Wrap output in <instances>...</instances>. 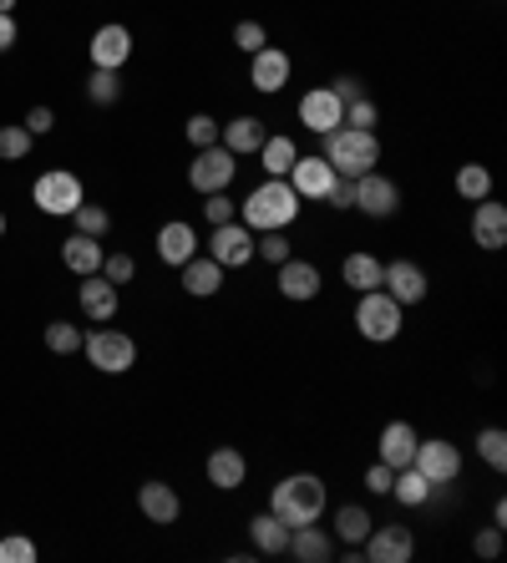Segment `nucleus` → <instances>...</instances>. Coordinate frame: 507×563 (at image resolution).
Instances as JSON below:
<instances>
[{
    "label": "nucleus",
    "mask_w": 507,
    "mask_h": 563,
    "mask_svg": "<svg viewBox=\"0 0 507 563\" xmlns=\"http://www.w3.org/2000/svg\"><path fill=\"white\" fill-rule=\"evenodd\" d=\"M299 203L305 198L289 188V178H264L254 194L239 203V223H249L254 234H269V229H289L299 219Z\"/></svg>",
    "instance_id": "obj_1"
},
{
    "label": "nucleus",
    "mask_w": 507,
    "mask_h": 563,
    "mask_svg": "<svg viewBox=\"0 0 507 563\" xmlns=\"http://www.w3.org/2000/svg\"><path fill=\"white\" fill-rule=\"evenodd\" d=\"M326 503H330V493H326V483H320L315 472H289L285 483H274V493H269V512L274 518H285L289 528L320 523Z\"/></svg>",
    "instance_id": "obj_2"
},
{
    "label": "nucleus",
    "mask_w": 507,
    "mask_h": 563,
    "mask_svg": "<svg viewBox=\"0 0 507 563\" xmlns=\"http://www.w3.org/2000/svg\"><path fill=\"white\" fill-rule=\"evenodd\" d=\"M320 157H326L340 178H361V173H371L381 163V137L361 128H335V132H326Z\"/></svg>",
    "instance_id": "obj_3"
},
{
    "label": "nucleus",
    "mask_w": 507,
    "mask_h": 563,
    "mask_svg": "<svg viewBox=\"0 0 507 563\" xmlns=\"http://www.w3.org/2000/svg\"><path fill=\"white\" fill-rule=\"evenodd\" d=\"M406 325V305H396L386 289H365L361 305H355V330H361L371 345H386L396 341Z\"/></svg>",
    "instance_id": "obj_4"
},
{
    "label": "nucleus",
    "mask_w": 507,
    "mask_h": 563,
    "mask_svg": "<svg viewBox=\"0 0 507 563\" xmlns=\"http://www.w3.org/2000/svg\"><path fill=\"white\" fill-rule=\"evenodd\" d=\"M31 198H36L41 213H52V219H71V213L87 203V188H81V178L71 168H46L36 178V188H31Z\"/></svg>",
    "instance_id": "obj_5"
},
{
    "label": "nucleus",
    "mask_w": 507,
    "mask_h": 563,
    "mask_svg": "<svg viewBox=\"0 0 507 563\" xmlns=\"http://www.w3.org/2000/svg\"><path fill=\"white\" fill-rule=\"evenodd\" d=\"M81 351H87V361L102 371V376H128V371L137 366V341L122 335V330H112V325L81 335Z\"/></svg>",
    "instance_id": "obj_6"
},
{
    "label": "nucleus",
    "mask_w": 507,
    "mask_h": 563,
    "mask_svg": "<svg viewBox=\"0 0 507 563\" xmlns=\"http://www.w3.org/2000/svg\"><path fill=\"white\" fill-rule=\"evenodd\" d=\"M234 173H239V157L223 143H213V147H198V157L188 163V184H194V194H223L234 184Z\"/></svg>",
    "instance_id": "obj_7"
},
{
    "label": "nucleus",
    "mask_w": 507,
    "mask_h": 563,
    "mask_svg": "<svg viewBox=\"0 0 507 563\" xmlns=\"http://www.w3.org/2000/svg\"><path fill=\"white\" fill-rule=\"evenodd\" d=\"M351 209L365 213V219H396L401 213V188L390 184L386 173H361L355 178V198H351Z\"/></svg>",
    "instance_id": "obj_8"
},
{
    "label": "nucleus",
    "mask_w": 507,
    "mask_h": 563,
    "mask_svg": "<svg viewBox=\"0 0 507 563\" xmlns=\"http://www.w3.org/2000/svg\"><path fill=\"white\" fill-rule=\"evenodd\" d=\"M411 467H417L431 487H447V483H456V477H462V446L447 442V437L417 442V457H411Z\"/></svg>",
    "instance_id": "obj_9"
},
{
    "label": "nucleus",
    "mask_w": 507,
    "mask_h": 563,
    "mask_svg": "<svg viewBox=\"0 0 507 563\" xmlns=\"http://www.w3.org/2000/svg\"><path fill=\"white\" fill-rule=\"evenodd\" d=\"M209 260L223 264V269H244L249 260H254V229L249 223H213L209 234Z\"/></svg>",
    "instance_id": "obj_10"
},
{
    "label": "nucleus",
    "mask_w": 507,
    "mask_h": 563,
    "mask_svg": "<svg viewBox=\"0 0 507 563\" xmlns=\"http://www.w3.org/2000/svg\"><path fill=\"white\" fill-rule=\"evenodd\" d=\"M289 77H295V56H289L285 46H260V52L249 56V81H254V92H264V97L285 92Z\"/></svg>",
    "instance_id": "obj_11"
},
{
    "label": "nucleus",
    "mask_w": 507,
    "mask_h": 563,
    "mask_svg": "<svg viewBox=\"0 0 507 563\" xmlns=\"http://www.w3.org/2000/svg\"><path fill=\"white\" fill-rule=\"evenodd\" d=\"M411 553H417V533L401 523L371 528L361 543V559H371V563H411Z\"/></svg>",
    "instance_id": "obj_12"
},
{
    "label": "nucleus",
    "mask_w": 507,
    "mask_h": 563,
    "mask_svg": "<svg viewBox=\"0 0 507 563\" xmlns=\"http://www.w3.org/2000/svg\"><path fill=\"white\" fill-rule=\"evenodd\" d=\"M381 289H386L396 305H421L427 300V269L417 260H390L381 269Z\"/></svg>",
    "instance_id": "obj_13"
},
{
    "label": "nucleus",
    "mask_w": 507,
    "mask_h": 563,
    "mask_svg": "<svg viewBox=\"0 0 507 563\" xmlns=\"http://www.w3.org/2000/svg\"><path fill=\"white\" fill-rule=\"evenodd\" d=\"M340 122H345V102H340L330 87H315V92L299 97V128H310V132H335Z\"/></svg>",
    "instance_id": "obj_14"
},
{
    "label": "nucleus",
    "mask_w": 507,
    "mask_h": 563,
    "mask_svg": "<svg viewBox=\"0 0 507 563\" xmlns=\"http://www.w3.org/2000/svg\"><path fill=\"white\" fill-rule=\"evenodd\" d=\"M335 178H340V173L330 168L326 157H315V153L310 157L299 153L295 168H289V188H295L299 198H315V203H326V194H330V184H335Z\"/></svg>",
    "instance_id": "obj_15"
},
{
    "label": "nucleus",
    "mask_w": 507,
    "mask_h": 563,
    "mask_svg": "<svg viewBox=\"0 0 507 563\" xmlns=\"http://www.w3.org/2000/svg\"><path fill=\"white\" fill-rule=\"evenodd\" d=\"M274 285H279V295H285V300L305 305V300H315V295H320V269H315L310 260H295V254H289L285 264H274Z\"/></svg>",
    "instance_id": "obj_16"
},
{
    "label": "nucleus",
    "mask_w": 507,
    "mask_h": 563,
    "mask_svg": "<svg viewBox=\"0 0 507 563\" xmlns=\"http://www.w3.org/2000/svg\"><path fill=\"white\" fill-rule=\"evenodd\" d=\"M472 244L487 254H497L507 244V209L503 203H493V198L472 203Z\"/></svg>",
    "instance_id": "obj_17"
},
{
    "label": "nucleus",
    "mask_w": 507,
    "mask_h": 563,
    "mask_svg": "<svg viewBox=\"0 0 507 563\" xmlns=\"http://www.w3.org/2000/svg\"><path fill=\"white\" fill-rule=\"evenodd\" d=\"M417 427L411 421H390V427H381V442H376V462H386L390 472L396 467H411V457H417Z\"/></svg>",
    "instance_id": "obj_18"
},
{
    "label": "nucleus",
    "mask_w": 507,
    "mask_h": 563,
    "mask_svg": "<svg viewBox=\"0 0 507 563\" xmlns=\"http://www.w3.org/2000/svg\"><path fill=\"white\" fill-rule=\"evenodd\" d=\"M132 56V31L128 26H97V36H91V66H102V71H122Z\"/></svg>",
    "instance_id": "obj_19"
},
{
    "label": "nucleus",
    "mask_w": 507,
    "mask_h": 563,
    "mask_svg": "<svg viewBox=\"0 0 507 563\" xmlns=\"http://www.w3.org/2000/svg\"><path fill=\"white\" fill-rule=\"evenodd\" d=\"M203 472H209V483L219 487V493H239V487L249 483V457L239 446H213Z\"/></svg>",
    "instance_id": "obj_20"
},
{
    "label": "nucleus",
    "mask_w": 507,
    "mask_h": 563,
    "mask_svg": "<svg viewBox=\"0 0 507 563\" xmlns=\"http://www.w3.org/2000/svg\"><path fill=\"white\" fill-rule=\"evenodd\" d=\"M198 244H203V239L194 234V223H183V219H168L163 223V229H157V260L163 264H173V269H178V264H188L198 254Z\"/></svg>",
    "instance_id": "obj_21"
},
{
    "label": "nucleus",
    "mask_w": 507,
    "mask_h": 563,
    "mask_svg": "<svg viewBox=\"0 0 507 563\" xmlns=\"http://www.w3.org/2000/svg\"><path fill=\"white\" fill-rule=\"evenodd\" d=\"M81 314L87 320H97V325H112V314H118V305H122V295H118V285L112 279H102V275H87L81 279Z\"/></svg>",
    "instance_id": "obj_22"
},
{
    "label": "nucleus",
    "mask_w": 507,
    "mask_h": 563,
    "mask_svg": "<svg viewBox=\"0 0 507 563\" xmlns=\"http://www.w3.org/2000/svg\"><path fill=\"white\" fill-rule=\"evenodd\" d=\"M178 285L194 295V300H213L223 289V264H213L209 254H194L188 264H178Z\"/></svg>",
    "instance_id": "obj_23"
},
{
    "label": "nucleus",
    "mask_w": 507,
    "mask_h": 563,
    "mask_svg": "<svg viewBox=\"0 0 507 563\" xmlns=\"http://www.w3.org/2000/svg\"><path fill=\"white\" fill-rule=\"evenodd\" d=\"M289 553L299 563H330L335 559V538L320 523H299V528H289Z\"/></svg>",
    "instance_id": "obj_24"
},
{
    "label": "nucleus",
    "mask_w": 507,
    "mask_h": 563,
    "mask_svg": "<svg viewBox=\"0 0 507 563\" xmlns=\"http://www.w3.org/2000/svg\"><path fill=\"white\" fill-rule=\"evenodd\" d=\"M264 137H269V128H264L260 118H249V112H244V118H234V122H223V128H219V143L229 147L234 157H254V153H260Z\"/></svg>",
    "instance_id": "obj_25"
},
{
    "label": "nucleus",
    "mask_w": 507,
    "mask_h": 563,
    "mask_svg": "<svg viewBox=\"0 0 507 563\" xmlns=\"http://www.w3.org/2000/svg\"><path fill=\"white\" fill-rule=\"evenodd\" d=\"M137 508H143V518L147 523H178V512H183V503H178V493H173L168 483H143L137 487Z\"/></svg>",
    "instance_id": "obj_26"
},
{
    "label": "nucleus",
    "mask_w": 507,
    "mask_h": 563,
    "mask_svg": "<svg viewBox=\"0 0 507 563\" xmlns=\"http://www.w3.org/2000/svg\"><path fill=\"white\" fill-rule=\"evenodd\" d=\"M249 543H254V553H264V559H285L289 553V523L285 518H274V512H260V518L249 523Z\"/></svg>",
    "instance_id": "obj_27"
},
{
    "label": "nucleus",
    "mask_w": 507,
    "mask_h": 563,
    "mask_svg": "<svg viewBox=\"0 0 507 563\" xmlns=\"http://www.w3.org/2000/svg\"><path fill=\"white\" fill-rule=\"evenodd\" d=\"M102 254H107L102 239H91V234H71V239L62 244V264L71 269V275H81V279L102 269Z\"/></svg>",
    "instance_id": "obj_28"
},
{
    "label": "nucleus",
    "mask_w": 507,
    "mask_h": 563,
    "mask_svg": "<svg viewBox=\"0 0 507 563\" xmlns=\"http://www.w3.org/2000/svg\"><path fill=\"white\" fill-rule=\"evenodd\" d=\"M260 168H264V178H289V168H295V157H299V147H295V137H285V132H269L260 143Z\"/></svg>",
    "instance_id": "obj_29"
},
{
    "label": "nucleus",
    "mask_w": 507,
    "mask_h": 563,
    "mask_svg": "<svg viewBox=\"0 0 507 563\" xmlns=\"http://www.w3.org/2000/svg\"><path fill=\"white\" fill-rule=\"evenodd\" d=\"M431 493H437V487H431L417 467H396V477H390V498L401 503V508H427Z\"/></svg>",
    "instance_id": "obj_30"
},
{
    "label": "nucleus",
    "mask_w": 507,
    "mask_h": 563,
    "mask_svg": "<svg viewBox=\"0 0 507 563\" xmlns=\"http://www.w3.org/2000/svg\"><path fill=\"white\" fill-rule=\"evenodd\" d=\"M381 269H386V264H381L376 254H345V264H340V279H345L355 295H365V289H381Z\"/></svg>",
    "instance_id": "obj_31"
},
{
    "label": "nucleus",
    "mask_w": 507,
    "mask_h": 563,
    "mask_svg": "<svg viewBox=\"0 0 507 563\" xmlns=\"http://www.w3.org/2000/svg\"><path fill=\"white\" fill-rule=\"evenodd\" d=\"M376 528V518H371V508H355V503H345V508L335 512V538L345 543V549H361L365 533Z\"/></svg>",
    "instance_id": "obj_32"
},
{
    "label": "nucleus",
    "mask_w": 507,
    "mask_h": 563,
    "mask_svg": "<svg viewBox=\"0 0 507 563\" xmlns=\"http://www.w3.org/2000/svg\"><path fill=\"white\" fill-rule=\"evenodd\" d=\"M456 194L467 198V203L493 198V173L482 168V163H462V168H456Z\"/></svg>",
    "instance_id": "obj_33"
},
{
    "label": "nucleus",
    "mask_w": 507,
    "mask_h": 563,
    "mask_svg": "<svg viewBox=\"0 0 507 563\" xmlns=\"http://www.w3.org/2000/svg\"><path fill=\"white\" fill-rule=\"evenodd\" d=\"M477 457L493 472H507V432L503 427H482L477 432Z\"/></svg>",
    "instance_id": "obj_34"
},
{
    "label": "nucleus",
    "mask_w": 507,
    "mask_h": 563,
    "mask_svg": "<svg viewBox=\"0 0 507 563\" xmlns=\"http://www.w3.org/2000/svg\"><path fill=\"white\" fill-rule=\"evenodd\" d=\"M289 234L285 229H269V234H254V260H264V264H285L289 260Z\"/></svg>",
    "instance_id": "obj_35"
},
{
    "label": "nucleus",
    "mask_w": 507,
    "mask_h": 563,
    "mask_svg": "<svg viewBox=\"0 0 507 563\" xmlns=\"http://www.w3.org/2000/svg\"><path fill=\"white\" fill-rule=\"evenodd\" d=\"M46 351L77 355V351H81V330L71 325V320H52V325H46Z\"/></svg>",
    "instance_id": "obj_36"
},
{
    "label": "nucleus",
    "mask_w": 507,
    "mask_h": 563,
    "mask_svg": "<svg viewBox=\"0 0 507 563\" xmlns=\"http://www.w3.org/2000/svg\"><path fill=\"white\" fill-rule=\"evenodd\" d=\"M87 97H91V107H112L122 97V81H118V71H91V81H87Z\"/></svg>",
    "instance_id": "obj_37"
},
{
    "label": "nucleus",
    "mask_w": 507,
    "mask_h": 563,
    "mask_svg": "<svg viewBox=\"0 0 507 563\" xmlns=\"http://www.w3.org/2000/svg\"><path fill=\"white\" fill-rule=\"evenodd\" d=\"M31 143H36V137H31L21 122L0 128V157H5V163H21V157H31Z\"/></svg>",
    "instance_id": "obj_38"
},
{
    "label": "nucleus",
    "mask_w": 507,
    "mask_h": 563,
    "mask_svg": "<svg viewBox=\"0 0 507 563\" xmlns=\"http://www.w3.org/2000/svg\"><path fill=\"white\" fill-rule=\"evenodd\" d=\"M219 128H223V122H213L209 112H194V118L183 122V137H188L194 147H213V143H219Z\"/></svg>",
    "instance_id": "obj_39"
},
{
    "label": "nucleus",
    "mask_w": 507,
    "mask_h": 563,
    "mask_svg": "<svg viewBox=\"0 0 507 563\" xmlns=\"http://www.w3.org/2000/svg\"><path fill=\"white\" fill-rule=\"evenodd\" d=\"M71 223H77V234L102 239L107 229H112V213H107V209H97V203H81V209L71 213Z\"/></svg>",
    "instance_id": "obj_40"
},
{
    "label": "nucleus",
    "mask_w": 507,
    "mask_h": 563,
    "mask_svg": "<svg viewBox=\"0 0 507 563\" xmlns=\"http://www.w3.org/2000/svg\"><path fill=\"white\" fill-rule=\"evenodd\" d=\"M376 122H381V107L371 102V97H361V102H351V107H345V122H340V128H361V132H376Z\"/></svg>",
    "instance_id": "obj_41"
},
{
    "label": "nucleus",
    "mask_w": 507,
    "mask_h": 563,
    "mask_svg": "<svg viewBox=\"0 0 507 563\" xmlns=\"http://www.w3.org/2000/svg\"><path fill=\"white\" fill-rule=\"evenodd\" d=\"M0 563H36V543L21 533H5L0 538Z\"/></svg>",
    "instance_id": "obj_42"
},
{
    "label": "nucleus",
    "mask_w": 507,
    "mask_h": 563,
    "mask_svg": "<svg viewBox=\"0 0 507 563\" xmlns=\"http://www.w3.org/2000/svg\"><path fill=\"white\" fill-rule=\"evenodd\" d=\"M102 279H112V285H128L132 275H137V260L132 254H102V269H97Z\"/></svg>",
    "instance_id": "obj_43"
},
{
    "label": "nucleus",
    "mask_w": 507,
    "mask_h": 563,
    "mask_svg": "<svg viewBox=\"0 0 507 563\" xmlns=\"http://www.w3.org/2000/svg\"><path fill=\"white\" fill-rule=\"evenodd\" d=\"M234 46H239L244 56H254L260 46H269V31H264L260 21H239V26H234Z\"/></svg>",
    "instance_id": "obj_44"
},
{
    "label": "nucleus",
    "mask_w": 507,
    "mask_h": 563,
    "mask_svg": "<svg viewBox=\"0 0 507 563\" xmlns=\"http://www.w3.org/2000/svg\"><path fill=\"white\" fill-rule=\"evenodd\" d=\"M209 203H203V219L209 223H234V198L229 194H203Z\"/></svg>",
    "instance_id": "obj_45"
},
{
    "label": "nucleus",
    "mask_w": 507,
    "mask_h": 563,
    "mask_svg": "<svg viewBox=\"0 0 507 563\" xmlns=\"http://www.w3.org/2000/svg\"><path fill=\"white\" fill-rule=\"evenodd\" d=\"M472 549H477V559H497V553H503V528H482L477 538H472Z\"/></svg>",
    "instance_id": "obj_46"
},
{
    "label": "nucleus",
    "mask_w": 507,
    "mask_h": 563,
    "mask_svg": "<svg viewBox=\"0 0 507 563\" xmlns=\"http://www.w3.org/2000/svg\"><path fill=\"white\" fill-rule=\"evenodd\" d=\"M21 128H26L31 137H46V132L56 128V112H52V107H31V112H26V122H21Z\"/></svg>",
    "instance_id": "obj_47"
},
{
    "label": "nucleus",
    "mask_w": 507,
    "mask_h": 563,
    "mask_svg": "<svg viewBox=\"0 0 507 563\" xmlns=\"http://www.w3.org/2000/svg\"><path fill=\"white\" fill-rule=\"evenodd\" d=\"M390 477H396V472H390L386 462H371V467H365V487L381 493V498H390Z\"/></svg>",
    "instance_id": "obj_48"
},
{
    "label": "nucleus",
    "mask_w": 507,
    "mask_h": 563,
    "mask_svg": "<svg viewBox=\"0 0 507 563\" xmlns=\"http://www.w3.org/2000/svg\"><path fill=\"white\" fill-rule=\"evenodd\" d=\"M330 92L351 107V102H361V97H365V81L361 77H335V81H330Z\"/></svg>",
    "instance_id": "obj_49"
},
{
    "label": "nucleus",
    "mask_w": 507,
    "mask_h": 563,
    "mask_svg": "<svg viewBox=\"0 0 507 563\" xmlns=\"http://www.w3.org/2000/svg\"><path fill=\"white\" fill-rule=\"evenodd\" d=\"M351 198H355V178H335L330 194H326V203L330 209H351Z\"/></svg>",
    "instance_id": "obj_50"
},
{
    "label": "nucleus",
    "mask_w": 507,
    "mask_h": 563,
    "mask_svg": "<svg viewBox=\"0 0 507 563\" xmlns=\"http://www.w3.org/2000/svg\"><path fill=\"white\" fill-rule=\"evenodd\" d=\"M15 36H21V31H15V15H0V52H11Z\"/></svg>",
    "instance_id": "obj_51"
},
{
    "label": "nucleus",
    "mask_w": 507,
    "mask_h": 563,
    "mask_svg": "<svg viewBox=\"0 0 507 563\" xmlns=\"http://www.w3.org/2000/svg\"><path fill=\"white\" fill-rule=\"evenodd\" d=\"M15 11V0H0V15H11Z\"/></svg>",
    "instance_id": "obj_52"
},
{
    "label": "nucleus",
    "mask_w": 507,
    "mask_h": 563,
    "mask_svg": "<svg viewBox=\"0 0 507 563\" xmlns=\"http://www.w3.org/2000/svg\"><path fill=\"white\" fill-rule=\"evenodd\" d=\"M0 239H5V213H0Z\"/></svg>",
    "instance_id": "obj_53"
}]
</instances>
